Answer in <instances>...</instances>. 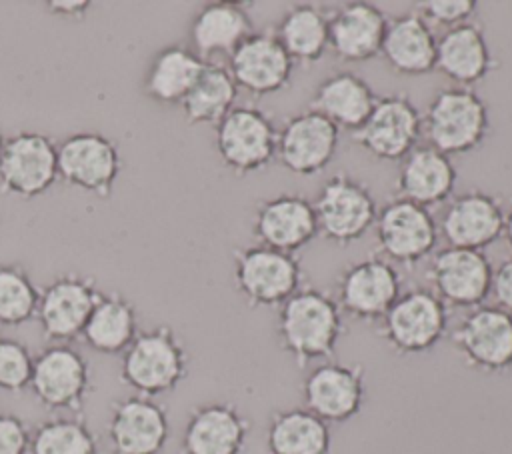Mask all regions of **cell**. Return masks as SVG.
<instances>
[{"mask_svg":"<svg viewBox=\"0 0 512 454\" xmlns=\"http://www.w3.org/2000/svg\"><path fill=\"white\" fill-rule=\"evenodd\" d=\"M344 332V314L336 300L318 288H300L278 308V346L298 368L330 360Z\"/></svg>","mask_w":512,"mask_h":454,"instance_id":"obj_1","label":"cell"},{"mask_svg":"<svg viewBox=\"0 0 512 454\" xmlns=\"http://www.w3.org/2000/svg\"><path fill=\"white\" fill-rule=\"evenodd\" d=\"M188 366L190 356L178 332L168 324H158L140 330L124 350L120 380L134 394L158 398L186 380Z\"/></svg>","mask_w":512,"mask_h":454,"instance_id":"obj_2","label":"cell"},{"mask_svg":"<svg viewBox=\"0 0 512 454\" xmlns=\"http://www.w3.org/2000/svg\"><path fill=\"white\" fill-rule=\"evenodd\" d=\"M422 134H426L432 148L446 156L474 152L490 134L488 106L472 88H442L426 108Z\"/></svg>","mask_w":512,"mask_h":454,"instance_id":"obj_3","label":"cell"},{"mask_svg":"<svg viewBox=\"0 0 512 454\" xmlns=\"http://www.w3.org/2000/svg\"><path fill=\"white\" fill-rule=\"evenodd\" d=\"M232 278L236 292L250 308H280L304 288V270L298 256L262 244L232 252Z\"/></svg>","mask_w":512,"mask_h":454,"instance_id":"obj_4","label":"cell"},{"mask_svg":"<svg viewBox=\"0 0 512 454\" xmlns=\"http://www.w3.org/2000/svg\"><path fill=\"white\" fill-rule=\"evenodd\" d=\"M448 332V306L428 288L400 292L378 322L380 338L400 356L430 352Z\"/></svg>","mask_w":512,"mask_h":454,"instance_id":"obj_5","label":"cell"},{"mask_svg":"<svg viewBox=\"0 0 512 454\" xmlns=\"http://www.w3.org/2000/svg\"><path fill=\"white\" fill-rule=\"evenodd\" d=\"M278 128L260 108L234 106L214 126V146L220 162L236 176L266 168L276 158Z\"/></svg>","mask_w":512,"mask_h":454,"instance_id":"obj_6","label":"cell"},{"mask_svg":"<svg viewBox=\"0 0 512 454\" xmlns=\"http://www.w3.org/2000/svg\"><path fill=\"white\" fill-rule=\"evenodd\" d=\"M314 204L318 234L334 244L360 240L376 222V200L368 184L352 174L330 176Z\"/></svg>","mask_w":512,"mask_h":454,"instance_id":"obj_7","label":"cell"},{"mask_svg":"<svg viewBox=\"0 0 512 454\" xmlns=\"http://www.w3.org/2000/svg\"><path fill=\"white\" fill-rule=\"evenodd\" d=\"M58 180V144L32 130L4 138L0 152V192L30 200L48 192Z\"/></svg>","mask_w":512,"mask_h":454,"instance_id":"obj_8","label":"cell"},{"mask_svg":"<svg viewBox=\"0 0 512 454\" xmlns=\"http://www.w3.org/2000/svg\"><path fill=\"white\" fill-rule=\"evenodd\" d=\"M374 228L380 256L406 268L434 254L440 236L428 208L396 196L380 208Z\"/></svg>","mask_w":512,"mask_h":454,"instance_id":"obj_9","label":"cell"},{"mask_svg":"<svg viewBox=\"0 0 512 454\" xmlns=\"http://www.w3.org/2000/svg\"><path fill=\"white\" fill-rule=\"evenodd\" d=\"M402 292L398 268L386 258L368 256L342 268L336 278V304L360 322H380Z\"/></svg>","mask_w":512,"mask_h":454,"instance_id":"obj_10","label":"cell"},{"mask_svg":"<svg viewBox=\"0 0 512 454\" xmlns=\"http://www.w3.org/2000/svg\"><path fill=\"white\" fill-rule=\"evenodd\" d=\"M120 168L116 142L100 132H76L58 144V178L100 200L112 196Z\"/></svg>","mask_w":512,"mask_h":454,"instance_id":"obj_11","label":"cell"},{"mask_svg":"<svg viewBox=\"0 0 512 454\" xmlns=\"http://www.w3.org/2000/svg\"><path fill=\"white\" fill-rule=\"evenodd\" d=\"M28 388L52 412H78L92 390L88 360L70 344H52L34 356Z\"/></svg>","mask_w":512,"mask_h":454,"instance_id":"obj_12","label":"cell"},{"mask_svg":"<svg viewBox=\"0 0 512 454\" xmlns=\"http://www.w3.org/2000/svg\"><path fill=\"white\" fill-rule=\"evenodd\" d=\"M420 136L422 114L406 94L380 96L364 124L350 132L354 144L384 162H400Z\"/></svg>","mask_w":512,"mask_h":454,"instance_id":"obj_13","label":"cell"},{"mask_svg":"<svg viewBox=\"0 0 512 454\" xmlns=\"http://www.w3.org/2000/svg\"><path fill=\"white\" fill-rule=\"evenodd\" d=\"M102 290L92 276L66 272L52 278L40 290L36 320L42 336L52 344H68L80 338L86 320Z\"/></svg>","mask_w":512,"mask_h":454,"instance_id":"obj_14","label":"cell"},{"mask_svg":"<svg viewBox=\"0 0 512 454\" xmlns=\"http://www.w3.org/2000/svg\"><path fill=\"white\" fill-rule=\"evenodd\" d=\"M466 366L484 374L512 370V314L498 306L472 308L452 332Z\"/></svg>","mask_w":512,"mask_h":454,"instance_id":"obj_15","label":"cell"},{"mask_svg":"<svg viewBox=\"0 0 512 454\" xmlns=\"http://www.w3.org/2000/svg\"><path fill=\"white\" fill-rule=\"evenodd\" d=\"M492 274L494 266L484 250L444 246L432 254L426 278L446 306L472 310L490 296Z\"/></svg>","mask_w":512,"mask_h":454,"instance_id":"obj_16","label":"cell"},{"mask_svg":"<svg viewBox=\"0 0 512 454\" xmlns=\"http://www.w3.org/2000/svg\"><path fill=\"white\" fill-rule=\"evenodd\" d=\"M302 400L326 424L352 420L366 400L364 368L334 360L316 364L302 382Z\"/></svg>","mask_w":512,"mask_h":454,"instance_id":"obj_17","label":"cell"},{"mask_svg":"<svg viewBox=\"0 0 512 454\" xmlns=\"http://www.w3.org/2000/svg\"><path fill=\"white\" fill-rule=\"evenodd\" d=\"M168 438V412L156 398L132 394L112 404L106 424L110 454H160Z\"/></svg>","mask_w":512,"mask_h":454,"instance_id":"obj_18","label":"cell"},{"mask_svg":"<svg viewBox=\"0 0 512 454\" xmlns=\"http://www.w3.org/2000/svg\"><path fill=\"white\" fill-rule=\"evenodd\" d=\"M340 130L318 112L304 110L278 128L276 160L296 176H314L328 168L338 150Z\"/></svg>","mask_w":512,"mask_h":454,"instance_id":"obj_19","label":"cell"},{"mask_svg":"<svg viewBox=\"0 0 512 454\" xmlns=\"http://www.w3.org/2000/svg\"><path fill=\"white\" fill-rule=\"evenodd\" d=\"M436 224L446 246L484 250L502 238L504 208L492 194L472 188L454 196Z\"/></svg>","mask_w":512,"mask_h":454,"instance_id":"obj_20","label":"cell"},{"mask_svg":"<svg viewBox=\"0 0 512 454\" xmlns=\"http://www.w3.org/2000/svg\"><path fill=\"white\" fill-rule=\"evenodd\" d=\"M256 244L296 254L318 236L314 204L302 194H278L262 200L254 212Z\"/></svg>","mask_w":512,"mask_h":454,"instance_id":"obj_21","label":"cell"},{"mask_svg":"<svg viewBox=\"0 0 512 454\" xmlns=\"http://www.w3.org/2000/svg\"><path fill=\"white\" fill-rule=\"evenodd\" d=\"M226 68L238 90L260 98L282 92L290 84L294 62L268 30L250 34L230 54Z\"/></svg>","mask_w":512,"mask_h":454,"instance_id":"obj_22","label":"cell"},{"mask_svg":"<svg viewBox=\"0 0 512 454\" xmlns=\"http://www.w3.org/2000/svg\"><path fill=\"white\" fill-rule=\"evenodd\" d=\"M254 34L250 12L240 2L216 0L206 2L194 14L188 28V48L206 64L230 54Z\"/></svg>","mask_w":512,"mask_h":454,"instance_id":"obj_23","label":"cell"},{"mask_svg":"<svg viewBox=\"0 0 512 454\" xmlns=\"http://www.w3.org/2000/svg\"><path fill=\"white\" fill-rule=\"evenodd\" d=\"M388 18L380 6L346 2L328 16V50L342 62H368L380 56Z\"/></svg>","mask_w":512,"mask_h":454,"instance_id":"obj_24","label":"cell"},{"mask_svg":"<svg viewBox=\"0 0 512 454\" xmlns=\"http://www.w3.org/2000/svg\"><path fill=\"white\" fill-rule=\"evenodd\" d=\"M250 420L232 402H206L188 414L182 432L184 454H242Z\"/></svg>","mask_w":512,"mask_h":454,"instance_id":"obj_25","label":"cell"},{"mask_svg":"<svg viewBox=\"0 0 512 454\" xmlns=\"http://www.w3.org/2000/svg\"><path fill=\"white\" fill-rule=\"evenodd\" d=\"M458 182L452 158L430 144L414 146L402 160L396 176V198L424 208L446 202Z\"/></svg>","mask_w":512,"mask_h":454,"instance_id":"obj_26","label":"cell"},{"mask_svg":"<svg viewBox=\"0 0 512 454\" xmlns=\"http://www.w3.org/2000/svg\"><path fill=\"white\" fill-rule=\"evenodd\" d=\"M496 68L484 28L472 20L444 30L436 40V66L452 86L472 88Z\"/></svg>","mask_w":512,"mask_h":454,"instance_id":"obj_27","label":"cell"},{"mask_svg":"<svg viewBox=\"0 0 512 454\" xmlns=\"http://www.w3.org/2000/svg\"><path fill=\"white\" fill-rule=\"evenodd\" d=\"M436 36L430 24L416 12H404L388 20L380 56L400 76H422L436 66Z\"/></svg>","mask_w":512,"mask_h":454,"instance_id":"obj_28","label":"cell"},{"mask_svg":"<svg viewBox=\"0 0 512 454\" xmlns=\"http://www.w3.org/2000/svg\"><path fill=\"white\" fill-rule=\"evenodd\" d=\"M378 96L372 86L350 70H338L326 76L310 98L312 112L330 120L338 130H358L376 106Z\"/></svg>","mask_w":512,"mask_h":454,"instance_id":"obj_29","label":"cell"},{"mask_svg":"<svg viewBox=\"0 0 512 454\" xmlns=\"http://www.w3.org/2000/svg\"><path fill=\"white\" fill-rule=\"evenodd\" d=\"M206 62L188 46L170 44L160 48L148 62L142 76V92L156 104L180 106L188 96Z\"/></svg>","mask_w":512,"mask_h":454,"instance_id":"obj_30","label":"cell"},{"mask_svg":"<svg viewBox=\"0 0 512 454\" xmlns=\"http://www.w3.org/2000/svg\"><path fill=\"white\" fill-rule=\"evenodd\" d=\"M138 332V312L134 302L120 292H102L80 338L98 354L122 356Z\"/></svg>","mask_w":512,"mask_h":454,"instance_id":"obj_31","label":"cell"},{"mask_svg":"<svg viewBox=\"0 0 512 454\" xmlns=\"http://www.w3.org/2000/svg\"><path fill=\"white\" fill-rule=\"evenodd\" d=\"M328 16L330 10L314 2L290 6L270 30L294 64L310 66L328 52Z\"/></svg>","mask_w":512,"mask_h":454,"instance_id":"obj_32","label":"cell"},{"mask_svg":"<svg viewBox=\"0 0 512 454\" xmlns=\"http://www.w3.org/2000/svg\"><path fill=\"white\" fill-rule=\"evenodd\" d=\"M266 446L270 454H330L332 430L304 406L276 410L268 422Z\"/></svg>","mask_w":512,"mask_h":454,"instance_id":"obj_33","label":"cell"},{"mask_svg":"<svg viewBox=\"0 0 512 454\" xmlns=\"http://www.w3.org/2000/svg\"><path fill=\"white\" fill-rule=\"evenodd\" d=\"M238 98V86L220 62L206 64L180 108L190 126H216Z\"/></svg>","mask_w":512,"mask_h":454,"instance_id":"obj_34","label":"cell"},{"mask_svg":"<svg viewBox=\"0 0 512 454\" xmlns=\"http://www.w3.org/2000/svg\"><path fill=\"white\" fill-rule=\"evenodd\" d=\"M28 454H100V444L82 418L56 416L30 432Z\"/></svg>","mask_w":512,"mask_h":454,"instance_id":"obj_35","label":"cell"},{"mask_svg":"<svg viewBox=\"0 0 512 454\" xmlns=\"http://www.w3.org/2000/svg\"><path fill=\"white\" fill-rule=\"evenodd\" d=\"M40 288L22 264H0V324L22 326L36 318Z\"/></svg>","mask_w":512,"mask_h":454,"instance_id":"obj_36","label":"cell"},{"mask_svg":"<svg viewBox=\"0 0 512 454\" xmlns=\"http://www.w3.org/2000/svg\"><path fill=\"white\" fill-rule=\"evenodd\" d=\"M34 356L22 340L0 336V390L20 394L30 386Z\"/></svg>","mask_w":512,"mask_h":454,"instance_id":"obj_37","label":"cell"},{"mask_svg":"<svg viewBox=\"0 0 512 454\" xmlns=\"http://www.w3.org/2000/svg\"><path fill=\"white\" fill-rule=\"evenodd\" d=\"M428 24L442 26L444 30L472 22L478 12L476 0H424L416 10Z\"/></svg>","mask_w":512,"mask_h":454,"instance_id":"obj_38","label":"cell"},{"mask_svg":"<svg viewBox=\"0 0 512 454\" xmlns=\"http://www.w3.org/2000/svg\"><path fill=\"white\" fill-rule=\"evenodd\" d=\"M30 430L26 422L8 412H0V454H28Z\"/></svg>","mask_w":512,"mask_h":454,"instance_id":"obj_39","label":"cell"},{"mask_svg":"<svg viewBox=\"0 0 512 454\" xmlns=\"http://www.w3.org/2000/svg\"><path fill=\"white\" fill-rule=\"evenodd\" d=\"M490 296L496 300L494 306L512 314V256L494 268Z\"/></svg>","mask_w":512,"mask_h":454,"instance_id":"obj_40","label":"cell"},{"mask_svg":"<svg viewBox=\"0 0 512 454\" xmlns=\"http://www.w3.org/2000/svg\"><path fill=\"white\" fill-rule=\"evenodd\" d=\"M90 2L88 0H48L44 8L48 14L66 18V20H80L86 16Z\"/></svg>","mask_w":512,"mask_h":454,"instance_id":"obj_41","label":"cell"},{"mask_svg":"<svg viewBox=\"0 0 512 454\" xmlns=\"http://www.w3.org/2000/svg\"><path fill=\"white\" fill-rule=\"evenodd\" d=\"M502 236L506 238L508 246L512 248V202H510V208L504 212V232Z\"/></svg>","mask_w":512,"mask_h":454,"instance_id":"obj_42","label":"cell"},{"mask_svg":"<svg viewBox=\"0 0 512 454\" xmlns=\"http://www.w3.org/2000/svg\"><path fill=\"white\" fill-rule=\"evenodd\" d=\"M2 146H4V136H2V132H0V152H2Z\"/></svg>","mask_w":512,"mask_h":454,"instance_id":"obj_43","label":"cell"}]
</instances>
